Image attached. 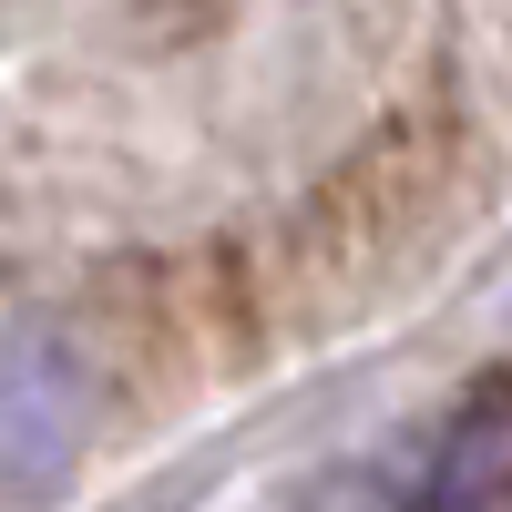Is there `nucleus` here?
<instances>
[{
    "label": "nucleus",
    "instance_id": "f257e3e1",
    "mask_svg": "<svg viewBox=\"0 0 512 512\" xmlns=\"http://www.w3.org/2000/svg\"><path fill=\"white\" fill-rule=\"evenodd\" d=\"M400 512H512V379L502 369H482L472 400L441 420Z\"/></svg>",
    "mask_w": 512,
    "mask_h": 512
}]
</instances>
